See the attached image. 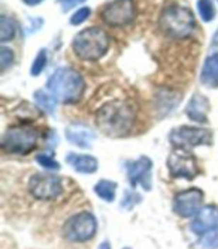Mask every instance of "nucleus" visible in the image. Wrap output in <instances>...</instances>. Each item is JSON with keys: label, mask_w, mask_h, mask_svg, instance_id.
<instances>
[{"label": "nucleus", "mask_w": 218, "mask_h": 249, "mask_svg": "<svg viewBox=\"0 0 218 249\" xmlns=\"http://www.w3.org/2000/svg\"><path fill=\"white\" fill-rule=\"evenodd\" d=\"M115 189H117V185L111 180H100L94 186V192L102 200L109 201V203L115 200Z\"/></svg>", "instance_id": "obj_19"}, {"label": "nucleus", "mask_w": 218, "mask_h": 249, "mask_svg": "<svg viewBox=\"0 0 218 249\" xmlns=\"http://www.w3.org/2000/svg\"><path fill=\"white\" fill-rule=\"evenodd\" d=\"M97 231V221L88 212H81L72 216L63 228L64 237L70 242H87L93 239Z\"/></svg>", "instance_id": "obj_6"}, {"label": "nucleus", "mask_w": 218, "mask_h": 249, "mask_svg": "<svg viewBox=\"0 0 218 249\" xmlns=\"http://www.w3.org/2000/svg\"><path fill=\"white\" fill-rule=\"evenodd\" d=\"M203 192L201 189H187L179 192L173 200V209L179 216L193 218L202 210Z\"/></svg>", "instance_id": "obj_10"}, {"label": "nucleus", "mask_w": 218, "mask_h": 249, "mask_svg": "<svg viewBox=\"0 0 218 249\" xmlns=\"http://www.w3.org/2000/svg\"><path fill=\"white\" fill-rule=\"evenodd\" d=\"M29 191L38 200H54L62 194L63 185L56 176L34 174L29 182Z\"/></svg>", "instance_id": "obj_8"}, {"label": "nucleus", "mask_w": 218, "mask_h": 249, "mask_svg": "<svg viewBox=\"0 0 218 249\" xmlns=\"http://www.w3.org/2000/svg\"><path fill=\"white\" fill-rule=\"evenodd\" d=\"M208 111H209V102L205 96L196 93L190 102H188V107H187V116L194 120V122H199V123H203L206 122V116H208Z\"/></svg>", "instance_id": "obj_16"}, {"label": "nucleus", "mask_w": 218, "mask_h": 249, "mask_svg": "<svg viewBox=\"0 0 218 249\" xmlns=\"http://www.w3.org/2000/svg\"><path fill=\"white\" fill-rule=\"evenodd\" d=\"M139 201H140V197H139L138 194H135V192H125V197L123 200V206L125 209H132Z\"/></svg>", "instance_id": "obj_27"}, {"label": "nucleus", "mask_w": 218, "mask_h": 249, "mask_svg": "<svg viewBox=\"0 0 218 249\" xmlns=\"http://www.w3.org/2000/svg\"><path fill=\"white\" fill-rule=\"evenodd\" d=\"M39 141V132L30 124H18L9 128L2 140V147L8 153L26 155L36 149Z\"/></svg>", "instance_id": "obj_5"}, {"label": "nucleus", "mask_w": 218, "mask_h": 249, "mask_svg": "<svg viewBox=\"0 0 218 249\" xmlns=\"http://www.w3.org/2000/svg\"><path fill=\"white\" fill-rule=\"evenodd\" d=\"M151 167L153 162L147 156H142L127 167V176H129V182L133 186H140L145 191L151 189Z\"/></svg>", "instance_id": "obj_12"}, {"label": "nucleus", "mask_w": 218, "mask_h": 249, "mask_svg": "<svg viewBox=\"0 0 218 249\" xmlns=\"http://www.w3.org/2000/svg\"><path fill=\"white\" fill-rule=\"evenodd\" d=\"M136 8L133 0H112L102 11V20L109 26H127L135 20Z\"/></svg>", "instance_id": "obj_7"}, {"label": "nucleus", "mask_w": 218, "mask_h": 249, "mask_svg": "<svg viewBox=\"0 0 218 249\" xmlns=\"http://www.w3.org/2000/svg\"><path fill=\"white\" fill-rule=\"evenodd\" d=\"M23 2H24L26 5H29V6H34V5H39V3H42L44 0H23Z\"/></svg>", "instance_id": "obj_30"}, {"label": "nucleus", "mask_w": 218, "mask_h": 249, "mask_svg": "<svg viewBox=\"0 0 218 249\" xmlns=\"http://www.w3.org/2000/svg\"><path fill=\"white\" fill-rule=\"evenodd\" d=\"M124 249H129V248H124Z\"/></svg>", "instance_id": "obj_32"}, {"label": "nucleus", "mask_w": 218, "mask_h": 249, "mask_svg": "<svg viewBox=\"0 0 218 249\" xmlns=\"http://www.w3.org/2000/svg\"><path fill=\"white\" fill-rule=\"evenodd\" d=\"M84 0H59V3L62 5V9L64 11V12H67V11H70L72 8H75L77 5H79V3H82Z\"/></svg>", "instance_id": "obj_28"}, {"label": "nucleus", "mask_w": 218, "mask_h": 249, "mask_svg": "<svg viewBox=\"0 0 218 249\" xmlns=\"http://www.w3.org/2000/svg\"><path fill=\"white\" fill-rule=\"evenodd\" d=\"M201 81L206 87H211V89L218 87V54L217 53H212L205 60L202 72H201Z\"/></svg>", "instance_id": "obj_17"}, {"label": "nucleus", "mask_w": 218, "mask_h": 249, "mask_svg": "<svg viewBox=\"0 0 218 249\" xmlns=\"http://www.w3.org/2000/svg\"><path fill=\"white\" fill-rule=\"evenodd\" d=\"M12 62H14V51L9 50L8 47H2V50H0V68L5 71L12 65Z\"/></svg>", "instance_id": "obj_25"}, {"label": "nucleus", "mask_w": 218, "mask_h": 249, "mask_svg": "<svg viewBox=\"0 0 218 249\" xmlns=\"http://www.w3.org/2000/svg\"><path fill=\"white\" fill-rule=\"evenodd\" d=\"M190 228L194 234L199 236H203L209 233V231L218 230V207L215 206L202 207V210L194 216Z\"/></svg>", "instance_id": "obj_13"}, {"label": "nucleus", "mask_w": 218, "mask_h": 249, "mask_svg": "<svg viewBox=\"0 0 218 249\" xmlns=\"http://www.w3.org/2000/svg\"><path fill=\"white\" fill-rule=\"evenodd\" d=\"M100 131L111 137L127 135L135 124V108L125 101H112L103 105L96 114Z\"/></svg>", "instance_id": "obj_1"}, {"label": "nucleus", "mask_w": 218, "mask_h": 249, "mask_svg": "<svg viewBox=\"0 0 218 249\" xmlns=\"http://www.w3.org/2000/svg\"><path fill=\"white\" fill-rule=\"evenodd\" d=\"M171 176L175 179H193L199 173L194 156L186 152H173L168 159Z\"/></svg>", "instance_id": "obj_11"}, {"label": "nucleus", "mask_w": 218, "mask_h": 249, "mask_svg": "<svg viewBox=\"0 0 218 249\" xmlns=\"http://www.w3.org/2000/svg\"><path fill=\"white\" fill-rule=\"evenodd\" d=\"M197 248L201 249H217L218 248V230L209 231L203 234L202 239L197 242Z\"/></svg>", "instance_id": "obj_23"}, {"label": "nucleus", "mask_w": 218, "mask_h": 249, "mask_svg": "<svg viewBox=\"0 0 218 249\" xmlns=\"http://www.w3.org/2000/svg\"><path fill=\"white\" fill-rule=\"evenodd\" d=\"M72 48L81 60H99L108 53L109 36L100 27H88L74 38Z\"/></svg>", "instance_id": "obj_4"}, {"label": "nucleus", "mask_w": 218, "mask_h": 249, "mask_svg": "<svg viewBox=\"0 0 218 249\" xmlns=\"http://www.w3.org/2000/svg\"><path fill=\"white\" fill-rule=\"evenodd\" d=\"M197 9H199V15L205 23H211L215 18V6L212 0H199L197 2Z\"/></svg>", "instance_id": "obj_21"}, {"label": "nucleus", "mask_w": 218, "mask_h": 249, "mask_svg": "<svg viewBox=\"0 0 218 249\" xmlns=\"http://www.w3.org/2000/svg\"><path fill=\"white\" fill-rule=\"evenodd\" d=\"M34 101L38 104L42 110H45L48 114H52L56 111V105H57V99L54 98L49 92L45 90H38L34 92Z\"/></svg>", "instance_id": "obj_18"}, {"label": "nucleus", "mask_w": 218, "mask_h": 249, "mask_svg": "<svg viewBox=\"0 0 218 249\" xmlns=\"http://www.w3.org/2000/svg\"><path fill=\"white\" fill-rule=\"evenodd\" d=\"M169 140L176 147H194L201 144H211L212 134L208 129L181 126L171 132Z\"/></svg>", "instance_id": "obj_9"}, {"label": "nucleus", "mask_w": 218, "mask_h": 249, "mask_svg": "<svg viewBox=\"0 0 218 249\" xmlns=\"http://www.w3.org/2000/svg\"><path fill=\"white\" fill-rule=\"evenodd\" d=\"M158 24L163 33L175 39L191 36L196 27L193 12L179 5H169L163 9Z\"/></svg>", "instance_id": "obj_3"}, {"label": "nucleus", "mask_w": 218, "mask_h": 249, "mask_svg": "<svg viewBox=\"0 0 218 249\" xmlns=\"http://www.w3.org/2000/svg\"><path fill=\"white\" fill-rule=\"evenodd\" d=\"M48 92L60 102L72 104L81 99L85 83L79 72L72 68H59L47 83Z\"/></svg>", "instance_id": "obj_2"}, {"label": "nucleus", "mask_w": 218, "mask_h": 249, "mask_svg": "<svg viewBox=\"0 0 218 249\" xmlns=\"http://www.w3.org/2000/svg\"><path fill=\"white\" fill-rule=\"evenodd\" d=\"M36 161H38L47 170H59L60 168V164L56 161V159H52L48 155H38L36 156Z\"/></svg>", "instance_id": "obj_26"}, {"label": "nucleus", "mask_w": 218, "mask_h": 249, "mask_svg": "<svg viewBox=\"0 0 218 249\" xmlns=\"http://www.w3.org/2000/svg\"><path fill=\"white\" fill-rule=\"evenodd\" d=\"M90 14H92V9L90 8H79L74 15L70 17V24L72 26H79L81 23H84L88 17H90Z\"/></svg>", "instance_id": "obj_24"}, {"label": "nucleus", "mask_w": 218, "mask_h": 249, "mask_svg": "<svg viewBox=\"0 0 218 249\" xmlns=\"http://www.w3.org/2000/svg\"><path fill=\"white\" fill-rule=\"evenodd\" d=\"M47 63H48V54H47V50H41V51L38 53V56L34 57V62H33V65H31L30 74H31L33 77L41 75V74H42V71H44V69H45V66H47Z\"/></svg>", "instance_id": "obj_22"}, {"label": "nucleus", "mask_w": 218, "mask_h": 249, "mask_svg": "<svg viewBox=\"0 0 218 249\" xmlns=\"http://www.w3.org/2000/svg\"><path fill=\"white\" fill-rule=\"evenodd\" d=\"M212 50L218 54V30L214 33V38H212Z\"/></svg>", "instance_id": "obj_29"}, {"label": "nucleus", "mask_w": 218, "mask_h": 249, "mask_svg": "<svg viewBox=\"0 0 218 249\" xmlns=\"http://www.w3.org/2000/svg\"><path fill=\"white\" fill-rule=\"evenodd\" d=\"M99 249H111V245H109L108 242H102L99 245Z\"/></svg>", "instance_id": "obj_31"}, {"label": "nucleus", "mask_w": 218, "mask_h": 249, "mask_svg": "<svg viewBox=\"0 0 218 249\" xmlns=\"http://www.w3.org/2000/svg\"><path fill=\"white\" fill-rule=\"evenodd\" d=\"M15 23L12 18L6 15H2L0 17V41L2 42H8L11 39H14L15 36Z\"/></svg>", "instance_id": "obj_20"}, {"label": "nucleus", "mask_w": 218, "mask_h": 249, "mask_svg": "<svg viewBox=\"0 0 218 249\" xmlns=\"http://www.w3.org/2000/svg\"><path fill=\"white\" fill-rule=\"evenodd\" d=\"M66 138L77 147L90 149V147H92L93 140L96 138V134L88 126H85V124L75 123V124H70V126H67Z\"/></svg>", "instance_id": "obj_14"}, {"label": "nucleus", "mask_w": 218, "mask_h": 249, "mask_svg": "<svg viewBox=\"0 0 218 249\" xmlns=\"http://www.w3.org/2000/svg\"><path fill=\"white\" fill-rule=\"evenodd\" d=\"M66 162L70 167H74V170L82 174H92L97 171V165H99L96 158L90 155H79V153H69L66 156Z\"/></svg>", "instance_id": "obj_15"}]
</instances>
